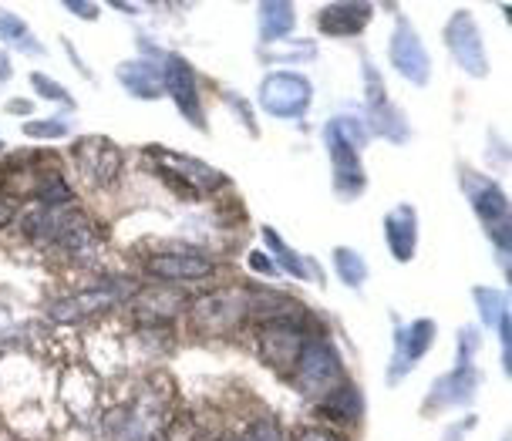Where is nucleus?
I'll list each match as a JSON object with an SVG mask.
<instances>
[{"label": "nucleus", "mask_w": 512, "mask_h": 441, "mask_svg": "<svg viewBox=\"0 0 512 441\" xmlns=\"http://www.w3.org/2000/svg\"><path fill=\"white\" fill-rule=\"evenodd\" d=\"M459 186L465 192V199H469L475 219H479L482 229H486V240L496 246L502 277H509L512 209H509L506 189H502L492 176H482V172L469 169V165H462V169H459Z\"/></svg>", "instance_id": "1"}, {"label": "nucleus", "mask_w": 512, "mask_h": 441, "mask_svg": "<svg viewBox=\"0 0 512 441\" xmlns=\"http://www.w3.org/2000/svg\"><path fill=\"white\" fill-rule=\"evenodd\" d=\"M341 381L347 378H344V361H341V354H337L334 341L310 330L294 357V367H290V384H294L307 401H320Z\"/></svg>", "instance_id": "2"}, {"label": "nucleus", "mask_w": 512, "mask_h": 441, "mask_svg": "<svg viewBox=\"0 0 512 441\" xmlns=\"http://www.w3.org/2000/svg\"><path fill=\"white\" fill-rule=\"evenodd\" d=\"M149 162L155 165L162 179L172 182L176 189H182L186 196H216L230 186V176L219 172L216 165H209L203 159L179 149H166V145H149Z\"/></svg>", "instance_id": "3"}, {"label": "nucleus", "mask_w": 512, "mask_h": 441, "mask_svg": "<svg viewBox=\"0 0 512 441\" xmlns=\"http://www.w3.org/2000/svg\"><path fill=\"white\" fill-rule=\"evenodd\" d=\"M159 81H162V95L172 98L176 112L196 128V132H209V118L203 95H199V78L189 58H182L179 51H159Z\"/></svg>", "instance_id": "4"}, {"label": "nucleus", "mask_w": 512, "mask_h": 441, "mask_svg": "<svg viewBox=\"0 0 512 441\" xmlns=\"http://www.w3.org/2000/svg\"><path fill=\"white\" fill-rule=\"evenodd\" d=\"M314 105V81L300 71H270L256 88V108L280 122H300Z\"/></svg>", "instance_id": "5"}, {"label": "nucleus", "mask_w": 512, "mask_h": 441, "mask_svg": "<svg viewBox=\"0 0 512 441\" xmlns=\"http://www.w3.org/2000/svg\"><path fill=\"white\" fill-rule=\"evenodd\" d=\"M186 314L196 334H203V337L230 334V330L246 324V287L203 293L199 300H189Z\"/></svg>", "instance_id": "6"}, {"label": "nucleus", "mask_w": 512, "mask_h": 441, "mask_svg": "<svg viewBox=\"0 0 512 441\" xmlns=\"http://www.w3.org/2000/svg\"><path fill=\"white\" fill-rule=\"evenodd\" d=\"M442 41H445V51L452 54L455 68L462 75H469L475 81L489 78V51H486V38H482V27L479 21L472 17V11H455L452 17L445 21V31H442Z\"/></svg>", "instance_id": "7"}, {"label": "nucleus", "mask_w": 512, "mask_h": 441, "mask_svg": "<svg viewBox=\"0 0 512 441\" xmlns=\"http://www.w3.org/2000/svg\"><path fill=\"white\" fill-rule=\"evenodd\" d=\"M435 341H438V324L432 317H415V320H408V324H401L395 317V351H391L384 384L398 388V384L425 361V354L432 351Z\"/></svg>", "instance_id": "8"}, {"label": "nucleus", "mask_w": 512, "mask_h": 441, "mask_svg": "<svg viewBox=\"0 0 512 441\" xmlns=\"http://www.w3.org/2000/svg\"><path fill=\"white\" fill-rule=\"evenodd\" d=\"M388 64L415 88H428L432 81V54H428L418 27L401 14L395 17V31L388 38Z\"/></svg>", "instance_id": "9"}, {"label": "nucleus", "mask_w": 512, "mask_h": 441, "mask_svg": "<svg viewBox=\"0 0 512 441\" xmlns=\"http://www.w3.org/2000/svg\"><path fill=\"white\" fill-rule=\"evenodd\" d=\"M71 162L81 172V179H88L95 189H115L125 169L122 149L112 139H105V135L75 139V145H71Z\"/></svg>", "instance_id": "10"}, {"label": "nucleus", "mask_w": 512, "mask_h": 441, "mask_svg": "<svg viewBox=\"0 0 512 441\" xmlns=\"http://www.w3.org/2000/svg\"><path fill=\"white\" fill-rule=\"evenodd\" d=\"M324 149H327V162H331V179H334V196L344 202H354L364 196L368 189V172H364L361 152L354 149L351 142H344L341 135L334 132L331 122H324Z\"/></svg>", "instance_id": "11"}, {"label": "nucleus", "mask_w": 512, "mask_h": 441, "mask_svg": "<svg viewBox=\"0 0 512 441\" xmlns=\"http://www.w3.org/2000/svg\"><path fill=\"white\" fill-rule=\"evenodd\" d=\"M142 270L159 283H209L219 273V263L196 250H155L145 256Z\"/></svg>", "instance_id": "12"}, {"label": "nucleus", "mask_w": 512, "mask_h": 441, "mask_svg": "<svg viewBox=\"0 0 512 441\" xmlns=\"http://www.w3.org/2000/svg\"><path fill=\"white\" fill-rule=\"evenodd\" d=\"M125 290L118 287H85L78 293H68V297H58L48 303V320L58 327H75L81 320L102 317L108 310H115L122 303Z\"/></svg>", "instance_id": "13"}, {"label": "nucleus", "mask_w": 512, "mask_h": 441, "mask_svg": "<svg viewBox=\"0 0 512 441\" xmlns=\"http://www.w3.org/2000/svg\"><path fill=\"white\" fill-rule=\"evenodd\" d=\"M482 388V371L479 367H452V371L438 374L428 388V398L422 404L425 415H438V411H452V408H469L475 401V394Z\"/></svg>", "instance_id": "14"}, {"label": "nucleus", "mask_w": 512, "mask_h": 441, "mask_svg": "<svg viewBox=\"0 0 512 441\" xmlns=\"http://www.w3.org/2000/svg\"><path fill=\"white\" fill-rule=\"evenodd\" d=\"M246 324H300L307 327V307L300 300H294L290 293L280 290H260V287H246Z\"/></svg>", "instance_id": "15"}, {"label": "nucleus", "mask_w": 512, "mask_h": 441, "mask_svg": "<svg viewBox=\"0 0 512 441\" xmlns=\"http://www.w3.org/2000/svg\"><path fill=\"white\" fill-rule=\"evenodd\" d=\"M314 411H317L320 425H331L337 431H351L361 425L364 415H368V401H364L361 384L341 381L334 391H327L324 398L314 401Z\"/></svg>", "instance_id": "16"}, {"label": "nucleus", "mask_w": 512, "mask_h": 441, "mask_svg": "<svg viewBox=\"0 0 512 441\" xmlns=\"http://www.w3.org/2000/svg\"><path fill=\"white\" fill-rule=\"evenodd\" d=\"M307 334L310 330L300 324H260L256 327V354L263 357V364L277 367L280 374H290Z\"/></svg>", "instance_id": "17"}, {"label": "nucleus", "mask_w": 512, "mask_h": 441, "mask_svg": "<svg viewBox=\"0 0 512 441\" xmlns=\"http://www.w3.org/2000/svg\"><path fill=\"white\" fill-rule=\"evenodd\" d=\"M418 209L411 206V202H398V206H391L388 213L381 219V233H384V246H388L391 260L395 263H411L418 253Z\"/></svg>", "instance_id": "18"}, {"label": "nucleus", "mask_w": 512, "mask_h": 441, "mask_svg": "<svg viewBox=\"0 0 512 441\" xmlns=\"http://www.w3.org/2000/svg\"><path fill=\"white\" fill-rule=\"evenodd\" d=\"M374 17V4L368 0H334V4H324L317 11V31L327 34V38H358V34L368 31Z\"/></svg>", "instance_id": "19"}, {"label": "nucleus", "mask_w": 512, "mask_h": 441, "mask_svg": "<svg viewBox=\"0 0 512 441\" xmlns=\"http://www.w3.org/2000/svg\"><path fill=\"white\" fill-rule=\"evenodd\" d=\"M186 307H189L186 293H179L176 287H166V283H162V287H145L135 293V300H132V314L142 327H166L179 314H186Z\"/></svg>", "instance_id": "20"}, {"label": "nucleus", "mask_w": 512, "mask_h": 441, "mask_svg": "<svg viewBox=\"0 0 512 441\" xmlns=\"http://www.w3.org/2000/svg\"><path fill=\"white\" fill-rule=\"evenodd\" d=\"M159 58V54H155ZM155 58H125L115 64V81L128 95L139 101H159L162 81H159V61Z\"/></svg>", "instance_id": "21"}, {"label": "nucleus", "mask_w": 512, "mask_h": 441, "mask_svg": "<svg viewBox=\"0 0 512 441\" xmlns=\"http://www.w3.org/2000/svg\"><path fill=\"white\" fill-rule=\"evenodd\" d=\"M260 236H263V246H267V253L273 266H277L280 273H287V277H294L300 283H307V280H314V256H304V253H297L294 246H290L287 240L280 236V229H273L270 223H263L260 226Z\"/></svg>", "instance_id": "22"}, {"label": "nucleus", "mask_w": 512, "mask_h": 441, "mask_svg": "<svg viewBox=\"0 0 512 441\" xmlns=\"http://www.w3.org/2000/svg\"><path fill=\"white\" fill-rule=\"evenodd\" d=\"M256 27H260V48L287 41L297 27V7L290 0H263L256 7Z\"/></svg>", "instance_id": "23"}, {"label": "nucleus", "mask_w": 512, "mask_h": 441, "mask_svg": "<svg viewBox=\"0 0 512 441\" xmlns=\"http://www.w3.org/2000/svg\"><path fill=\"white\" fill-rule=\"evenodd\" d=\"M361 118H364V125H368L371 139L378 135V139L391 142V145L411 142V122L395 101H388V105H381V108H364Z\"/></svg>", "instance_id": "24"}, {"label": "nucleus", "mask_w": 512, "mask_h": 441, "mask_svg": "<svg viewBox=\"0 0 512 441\" xmlns=\"http://www.w3.org/2000/svg\"><path fill=\"white\" fill-rule=\"evenodd\" d=\"M31 196L41 209H64L75 202V189H71V182L64 179L61 169H38Z\"/></svg>", "instance_id": "25"}, {"label": "nucleus", "mask_w": 512, "mask_h": 441, "mask_svg": "<svg viewBox=\"0 0 512 441\" xmlns=\"http://www.w3.org/2000/svg\"><path fill=\"white\" fill-rule=\"evenodd\" d=\"M331 266H334L337 280H341L347 290H361L364 283H368V277H371L368 260H364V256L354 250V246H334V250H331Z\"/></svg>", "instance_id": "26"}, {"label": "nucleus", "mask_w": 512, "mask_h": 441, "mask_svg": "<svg viewBox=\"0 0 512 441\" xmlns=\"http://www.w3.org/2000/svg\"><path fill=\"white\" fill-rule=\"evenodd\" d=\"M472 303L479 310V320L482 327L496 330L502 317H509V290L502 287H472Z\"/></svg>", "instance_id": "27"}, {"label": "nucleus", "mask_w": 512, "mask_h": 441, "mask_svg": "<svg viewBox=\"0 0 512 441\" xmlns=\"http://www.w3.org/2000/svg\"><path fill=\"white\" fill-rule=\"evenodd\" d=\"M0 41L14 44V48L24 54H38V58L48 54V48L31 34V27H27L24 17H17L14 11H0Z\"/></svg>", "instance_id": "28"}, {"label": "nucleus", "mask_w": 512, "mask_h": 441, "mask_svg": "<svg viewBox=\"0 0 512 441\" xmlns=\"http://www.w3.org/2000/svg\"><path fill=\"white\" fill-rule=\"evenodd\" d=\"M260 58L273 64H307L317 61V44L310 38H287L280 44H270V48H260Z\"/></svg>", "instance_id": "29"}, {"label": "nucleus", "mask_w": 512, "mask_h": 441, "mask_svg": "<svg viewBox=\"0 0 512 441\" xmlns=\"http://www.w3.org/2000/svg\"><path fill=\"white\" fill-rule=\"evenodd\" d=\"M21 132L27 139H38V142H58L71 135V122L68 118H27Z\"/></svg>", "instance_id": "30"}, {"label": "nucleus", "mask_w": 512, "mask_h": 441, "mask_svg": "<svg viewBox=\"0 0 512 441\" xmlns=\"http://www.w3.org/2000/svg\"><path fill=\"white\" fill-rule=\"evenodd\" d=\"M361 78H364V108H381L388 105V85H384L381 71L374 68V61L368 58V54H361Z\"/></svg>", "instance_id": "31"}, {"label": "nucleus", "mask_w": 512, "mask_h": 441, "mask_svg": "<svg viewBox=\"0 0 512 441\" xmlns=\"http://www.w3.org/2000/svg\"><path fill=\"white\" fill-rule=\"evenodd\" d=\"M482 351V330L475 324H462L455 330V367H475V354Z\"/></svg>", "instance_id": "32"}, {"label": "nucleus", "mask_w": 512, "mask_h": 441, "mask_svg": "<svg viewBox=\"0 0 512 441\" xmlns=\"http://www.w3.org/2000/svg\"><path fill=\"white\" fill-rule=\"evenodd\" d=\"M31 81L34 95L44 98V101H54V105H64V108H75V98H71V91L61 85V81H54L51 75H44V71H31L27 75Z\"/></svg>", "instance_id": "33"}, {"label": "nucleus", "mask_w": 512, "mask_h": 441, "mask_svg": "<svg viewBox=\"0 0 512 441\" xmlns=\"http://www.w3.org/2000/svg\"><path fill=\"white\" fill-rule=\"evenodd\" d=\"M219 95H223V105L230 108V112L240 118V125L250 132V139H260V125H256V112H253L250 101H246L240 91H230V88H223Z\"/></svg>", "instance_id": "34"}, {"label": "nucleus", "mask_w": 512, "mask_h": 441, "mask_svg": "<svg viewBox=\"0 0 512 441\" xmlns=\"http://www.w3.org/2000/svg\"><path fill=\"white\" fill-rule=\"evenodd\" d=\"M230 441H287V438H283V428H280L277 418L260 415V418H253L250 425H246L240 435L230 438Z\"/></svg>", "instance_id": "35"}, {"label": "nucleus", "mask_w": 512, "mask_h": 441, "mask_svg": "<svg viewBox=\"0 0 512 441\" xmlns=\"http://www.w3.org/2000/svg\"><path fill=\"white\" fill-rule=\"evenodd\" d=\"M294 441H351V435H347V431H337L331 425H307L297 431Z\"/></svg>", "instance_id": "36"}, {"label": "nucleus", "mask_w": 512, "mask_h": 441, "mask_svg": "<svg viewBox=\"0 0 512 441\" xmlns=\"http://www.w3.org/2000/svg\"><path fill=\"white\" fill-rule=\"evenodd\" d=\"M64 11L75 14L78 21L95 24L98 17H102V4H95V0H64Z\"/></svg>", "instance_id": "37"}, {"label": "nucleus", "mask_w": 512, "mask_h": 441, "mask_svg": "<svg viewBox=\"0 0 512 441\" xmlns=\"http://www.w3.org/2000/svg\"><path fill=\"white\" fill-rule=\"evenodd\" d=\"M246 266H250L253 273H260V277H267V280L280 277V270L273 266V260L263 250H250V253H246Z\"/></svg>", "instance_id": "38"}, {"label": "nucleus", "mask_w": 512, "mask_h": 441, "mask_svg": "<svg viewBox=\"0 0 512 441\" xmlns=\"http://www.w3.org/2000/svg\"><path fill=\"white\" fill-rule=\"evenodd\" d=\"M475 428H479V418H475V415H465L462 421H452V425H448V428L442 431V441H465Z\"/></svg>", "instance_id": "39"}, {"label": "nucleus", "mask_w": 512, "mask_h": 441, "mask_svg": "<svg viewBox=\"0 0 512 441\" xmlns=\"http://www.w3.org/2000/svg\"><path fill=\"white\" fill-rule=\"evenodd\" d=\"M17 219V199L0 192V229H7Z\"/></svg>", "instance_id": "40"}, {"label": "nucleus", "mask_w": 512, "mask_h": 441, "mask_svg": "<svg viewBox=\"0 0 512 441\" xmlns=\"http://www.w3.org/2000/svg\"><path fill=\"white\" fill-rule=\"evenodd\" d=\"M31 98H14V101H7V105H4V112L7 115H21L24 118V122H27V118H31Z\"/></svg>", "instance_id": "41"}, {"label": "nucleus", "mask_w": 512, "mask_h": 441, "mask_svg": "<svg viewBox=\"0 0 512 441\" xmlns=\"http://www.w3.org/2000/svg\"><path fill=\"white\" fill-rule=\"evenodd\" d=\"M64 51H68V58H71V64H75V68L81 71V75H85V78H91V71H88V64H85V61H81V58H78V51H75V44H71L68 38H64Z\"/></svg>", "instance_id": "42"}, {"label": "nucleus", "mask_w": 512, "mask_h": 441, "mask_svg": "<svg viewBox=\"0 0 512 441\" xmlns=\"http://www.w3.org/2000/svg\"><path fill=\"white\" fill-rule=\"evenodd\" d=\"M11 78V61H7V54H0V81Z\"/></svg>", "instance_id": "43"}, {"label": "nucleus", "mask_w": 512, "mask_h": 441, "mask_svg": "<svg viewBox=\"0 0 512 441\" xmlns=\"http://www.w3.org/2000/svg\"><path fill=\"white\" fill-rule=\"evenodd\" d=\"M115 11H125V14H139V7H132V4H112Z\"/></svg>", "instance_id": "44"}, {"label": "nucleus", "mask_w": 512, "mask_h": 441, "mask_svg": "<svg viewBox=\"0 0 512 441\" xmlns=\"http://www.w3.org/2000/svg\"><path fill=\"white\" fill-rule=\"evenodd\" d=\"M4 152H7V149H4V142H0V155H4Z\"/></svg>", "instance_id": "45"}, {"label": "nucleus", "mask_w": 512, "mask_h": 441, "mask_svg": "<svg viewBox=\"0 0 512 441\" xmlns=\"http://www.w3.org/2000/svg\"><path fill=\"white\" fill-rule=\"evenodd\" d=\"M502 441H509V438H502Z\"/></svg>", "instance_id": "46"}]
</instances>
